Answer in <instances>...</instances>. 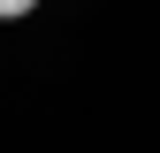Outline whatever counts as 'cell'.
<instances>
[{
  "mask_svg": "<svg viewBox=\"0 0 160 153\" xmlns=\"http://www.w3.org/2000/svg\"><path fill=\"white\" fill-rule=\"evenodd\" d=\"M38 8V0H0V15H31Z\"/></svg>",
  "mask_w": 160,
  "mask_h": 153,
  "instance_id": "6da1fadb",
  "label": "cell"
}]
</instances>
